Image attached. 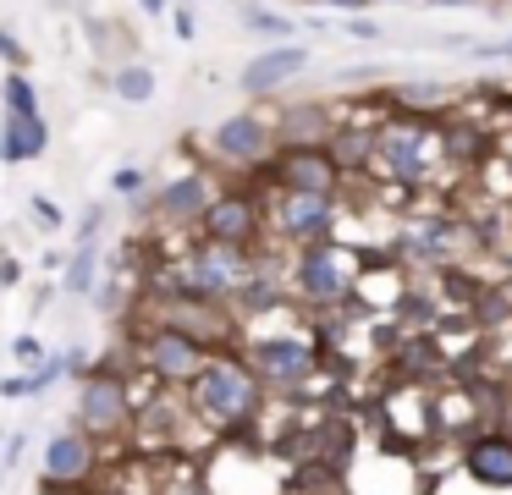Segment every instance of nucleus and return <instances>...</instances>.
Returning a JSON list of instances; mask_svg holds the SVG:
<instances>
[{
  "mask_svg": "<svg viewBox=\"0 0 512 495\" xmlns=\"http://www.w3.org/2000/svg\"><path fill=\"white\" fill-rule=\"evenodd\" d=\"M12 352H17L23 363H50V358H45V341H39V336H17Z\"/></svg>",
  "mask_w": 512,
  "mask_h": 495,
  "instance_id": "28",
  "label": "nucleus"
},
{
  "mask_svg": "<svg viewBox=\"0 0 512 495\" xmlns=\"http://www.w3.org/2000/svg\"><path fill=\"white\" fill-rule=\"evenodd\" d=\"M0 396H34V374H12V380H0Z\"/></svg>",
  "mask_w": 512,
  "mask_h": 495,
  "instance_id": "31",
  "label": "nucleus"
},
{
  "mask_svg": "<svg viewBox=\"0 0 512 495\" xmlns=\"http://www.w3.org/2000/svg\"><path fill=\"white\" fill-rule=\"evenodd\" d=\"M111 88H116V99H127V105H149V99H155V72H149L144 61H127V66L111 72Z\"/></svg>",
  "mask_w": 512,
  "mask_h": 495,
  "instance_id": "22",
  "label": "nucleus"
},
{
  "mask_svg": "<svg viewBox=\"0 0 512 495\" xmlns=\"http://www.w3.org/2000/svg\"><path fill=\"white\" fill-rule=\"evenodd\" d=\"M111 187L116 193H138V187H144V171H138V165H122V171L111 176Z\"/></svg>",
  "mask_w": 512,
  "mask_h": 495,
  "instance_id": "30",
  "label": "nucleus"
},
{
  "mask_svg": "<svg viewBox=\"0 0 512 495\" xmlns=\"http://www.w3.org/2000/svg\"><path fill=\"white\" fill-rule=\"evenodd\" d=\"M325 149H331V160L342 165L347 176H358V171H369V165H375V132H364L358 121H342V127H336V138L325 143Z\"/></svg>",
  "mask_w": 512,
  "mask_h": 495,
  "instance_id": "20",
  "label": "nucleus"
},
{
  "mask_svg": "<svg viewBox=\"0 0 512 495\" xmlns=\"http://www.w3.org/2000/svg\"><path fill=\"white\" fill-rule=\"evenodd\" d=\"M0 55H6V61H23V50H17V39H6V33H0Z\"/></svg>",
  "mask_w": 512,
  "mask_h": 495,
  "instance_id": "38",
  "label": "nucleus"
},
{
  "mask_svg": "<svg viewBox=\"0 0 512 495\" xmlns=\"http://www.w3.org/2000/svg\"><path fill=\"white\" fill-rule=\"evenodd\" d=\"M45 495H61V490H45Z\"/></svg>",
  "mask_w": 512,
  "mask_h": 495,
  "instance_id": "43",
  "label": "nucleus"
},
{
  "mask_svg": "<svg viewBox=\"0 0 512 495\" xmlns=\"http://www.w3.org/2000/svg\"><path fill=\"white\" fill-rule=\"evenodd\" d=\"M182 6H193V0H182Z\"/></svg>",
  "mask_w": 512,
  "mask_h": 495,
  "instance_id": "44",
  "label": "nucleus"
},
{
  "mask_svg": "<svg viewBox=\"0 0 512 495\" xmlns=\"http://www.w3.org/2000/svg\"><path fill=\"white\" fill-rule=\"evenodd\" d=\"M138 358H144V369L155 374L160 385H193L215 352H210V341L188 336V330L155 325V330L144 336V347H138Z\"/></svg>",
  "mask_w": 512,
  "mask_h": 495,
  "instance_id": "7",
  "label": "nucleus"
},
{
  "mask_svg": "<svg viewBox=\"0 0 512 495\" xmlns=\"http://www.w3.org/2000/svg\"><path fill=\"white\" fill-rule=\"evenodd\" d=\"M391 6H408V0H391Z\"/></svg>",
  "mask_w": 512,
  "mask_h": 495,
  "instance_id": "42",
  "label": "nucleus"
},
{
  "mask_svg": "<svg viewBox=\"0 0 512 495\" xmlns=\"http://www.w3.org/2000/svg\"><path fill=\"white\" fill-rule=\"evenodd\" d=\"M463 473L485 490H512V435L507 429H479L463 440Z\"/></svg>",
  "mask_w": 512,
  "mask_h": 495,
  "instance_id": "16",
  "label": "nucleus"
},
{
  "mask_svg": "<svg viewBox=\"0 0 512 495\" xmlns=\"http://www.w3.org/2000/svg\"><path fill=\"white\" fill-rule=\"evenodd\" d=\"M430 6H457V11H468V6H485V0H430Z\"/></svg>",
  "mask_w": 512,
  "mask_h": 495,
  "instance_id": "39",
  "label": "nucleus"
},
{
  "mask_svg": "<svg viewBox=\"0 0 512 495\" xmlns=\"http://www.w3.org/2000/svg\"><path fill=\"white\" fill-rule=\"evenodd\" d=\"M342 33H347V39H364V44L386 39V28H380L375 17H364V11H358V17H347V22H342Z\"/></svg>",
  "mask_w": 512,
  "mask_h": 495,
  "instance_id": "27",
  "label": "nucleus"
},
{
  "mask_svg": "<svg viewBox=\"0 0 512 495\" xmlns=\"http://www.w3.org/2000/svg\"><path fill=\"white\" fill-rule=\"evenodd\" d=\"M441 149H446V160H457V165H479V154H485V132L452 116L441 127Z\"/></svg>",
  "mask_w": 512,
  "mask_h": 495,
  "instance_id": "21",
  "label": "nucleus"
},
{
  "mask_svg": "<svg viewBox=\"0 0 512 495\" xmlns=\"http://www.w3.org/2000/svg\"><path fill=\"white\" fill-rule=\"evenodd\" d=\"M138 6H144V17H166L171 0H138Z\"/></svg>",
  "mask_w": 512,
  "mask_h": 495,
  "instance_id": "37",
  "label": "nucleus"
},
{
  "mask_svg": "<svg viewBox=\"0 0 512 495\" xmlns=\"http://www.w3.org/2000/svg\"><path fill=\"white\" fill-rule=\"evenodd\" d=\"M496 424L512 435V391H501V396H496Z\"/></svg>",
  "mask_w": 512,
  "mask_h": 495,
  "instance_id": "34",
  "label": "nucleus"
},
{
  "mask_svg": "<svg viewBox=\"0 0 512 495\" xmlns=\"http://www.w3.org/2000/svg\"><path fill=\"white\" fill-rule=\"evenodd\" d=\"M292 292L298 303H309L314 314H336V308H353V259H347V242H309L292 259Z\"/></svg>",
  "mask_w": 512,
  "mask_h": 495,
  "instance_id": "3",
  "label": "nucleus"
},
{
  "mask_svg": "<svg viewBox=\"0 0 512 495\" xmlns=\"http://www.w3.org/2000/svg\"><path fill=\"white\" fill-rule=\"evenodd\" d=\"M270 226V209L259 204L248 187H226V193H215L210 215H204V237L210 242H232V248H254L259 237H265Z\"/></svg>",
  "mask_w": 512,
  "mask_h": 495,
  "instance_id": "11",
  "label": "nucleus"
},
{
  "mask_svg": "<svg viewBox=\"0 0 512 495\" xmlns=\"http://www.w3.org/2000/svg\"><path fill=\"white\" fill-rule=\"evenodd\" d=\"M188 391H193L199 418H210L215 429H226V435H243V429L259 418V407H265V380L254 374V363L232 358V352H215Z\"/></svg>",
  "mask_w": 512,
  "mask_h": 495,
  "instance_id": "1",
  "label": "nucleus"
},
{
  "mask_svg": "<svg viewBox=\"0 0 512 495\" xmlns=\"http://www.w3.org/2000/svg\"><path fill=\"white\" fill-rule=\"evenodd\" d=\"M171 28H177V39H193V33H199V22H193V11H188V6H177V17H171Z\"/></svg>",
  "mask_w": 512,
  "mask_h": 495,
  "instance_id": "32",
  "label": "nucleus"
},
{
  "mask_svg": "<svg viewBox=\"0 0 512 495\" xmlns=\"http://www.w3.org/2000/svg\"><path fill=\"white\" fill-rule=\"evenodd\" d=\"M94 473V435L83 429H61L45 446V490H67V484H83Z\"/></svg>",
  "mask_w": 512,
  "mask_h": 495,
  "instance_id": "17",
  "label": "nucleus"
},
{
  "mask_svg": "<svg viewBox=\"0 0 512 495\" xmlns=\"http://www.w3.org/2000/svg\"><path fill=\"white\" fill-rule=\"evenodd\" d=\"M342 121L331 116L325 99H298V105H281L276 110V143L281 149H325L336 138Z\"/></svg>",
  "mask_w": 512,
  "mask_h": 495,
  "instance_id": "15",
  "label": "nucleus"
},
{
  "mask_svg": "<svg viewBox=\"0 0 512 495\" xmlns=\"http://www.w3.org/2000/svg\"><path fill=\"white\" fill-rule=\"evenodd\" d=\"M133 424V391L116 369H94L78 391V429L94 440H111V435H127Z\"/></svg>",
  "mask_w": 512,
  "mask_h": 495,
  "instance_id": "8",
  "label": "nucleus"
},
{
  "mask_svg": "<svg viewBox=\"0 0 512 495\" xmlns=\"http://www.w3.org/2000/svg\"><path fill=\"white\" fill-rule=\"evenodd\" d=\"M210 149H215V160L232 165V171H270V165H276V154H281L276 121L259 116V110H232V116L215 121Z\"/></svg>",
  "mask_w": 512,
  "mask_h": 495,
  "instance_id": "6",
  "label": "nucleus"
},
{
  "mask_svg": "<svg viewBox=\"0 0 512 495\" xmlns=\"http://www.w3.org/2000/svg\"><path fill=\"white\" fill-rule=\"evenodd\" d=\"M248 363L276 396H309L320 380V347L309 336H254L248 341Z\"/></svg>",
  "mask_w": 512,
  "mask_h": 495,
  "instance_id": "5",
  "label": "nucleus"
},
{
  "mask_svg": "<svg viewBox=\"0 0 512 495\" xmlns=\"http://www.w3.org/2000/svg\"><path fill=\"white\" fill-rule=\"evenodd\" d=\"M265 176L276 182V193H309V198H342L347 187V171L331 160V149H281Z\"/></svg>",
  "mask_w": 512,
  "mask_h": 495,
  "instance_id": "10",
  "label": "nucleus"
},
{
  "mask_svg": "<svg viewBox=\"0 0 512 495\" xmlns=\"http://www.w3.org/2000/svg\"><path fill=\"white\" fill-rule=\"evenodd\" d=\"M259 264L265 259H254V248H232V242L199 237L188 248V259H182V270H177V292L204 297V303H232V297L254 281Z\"/></svg>",
  "mask_w": 512,
  "mask_h": 495,
  "instance_id": "2",
  "label": "nucleus"
},
{
  "mask_svg": "<svg viewBox=\"0 0 512 495\" xmlns=\"http://www.w3.org/2000/svg\"><path fill=\"white\" fill-rule=\"evenodd\" d=\"M507 116H512V94H507Z\"/></svg>",
  "mask_w": 512,
  "mask_h": 495,
  "instance_id": "41",
  "label": "nucleus"
},
{
  "mask_svg": "<svg viewBox=\"0 0 512 495\" xmlns=\"http://www.w3.org/2000/svg\"><path fill=\"white\" fill-rule=\"evenodd\" d=\"M243 22H248V33H259L270 44H292V33H298V22L287 11H270V6H243Z\"/></svg>",
  "mask_w": 512,
  "mask_h": 495,
  "instance_id": "23",
  "label": "nucleus"
},
{
  "mask_svg": "<svg viewBox=\"0 0 512 495\" xmlns=\"http://www.w3.org/2000/svg\"><path fill=\"white\" fill-rule=\"evenodd\" d=\"M309 72V50L303 44H270V50H259L254 61L243 66V77H237V88H243L248 99H270L281 94V88L292 83V77Z\"/></svg>",
  "mask_w": 512,
  "mask_h": 495,
  "instance_id": "13",
  "label": "nucleus"
},
{
  "mask_svg": "<svg viewBox=\"0 0 512 495\" xmlns=\"http://www.w3.org/2000/svg\"><path fill=\"white\" fill-rule=\"evenodd\" d=\"M386 105L408 110L413 121L452 116V105H457V83H430V77H413V83H397V88H386Z\"/></svg>",
  "mask_w": 512,
  "mask_h": 495,
  "instance_id": "18",
  "label": "nucleus"
},
{
  "mask_svg": "<svg viewBox=\"0 0 512 495\" xmlns=\"http://www.w3.org/2000/svg\"><path fill=\"white\" fill-rule=\"evenodd\" d=\"M314 6H336V11H353V17H358V11L369 6V0H314Z\"/></svg>",
  "mask_w": 512,
  "mask_h": 495,
  "instance_id": "36",
  "label": "nucleus"
},
{
  "mask_svg": "<svg viewBox=\"0 0 512 495\" xmlns=\"http://www.w3.org/2000/svg\"><path fill=\"white\" fill-rule=\"evenodd\" d=\"M94 264H100V248L94 242H78V253H72V264H67V292H94Z\"/></svg>",
  "mask_w": 512,
  "mask_h": 495,
  "instance_id": "25",
  "label": "nucleus"
},
{
  "mask_svg": "<svg viewBox=\"0 0 512 495\" xmlns=\"http://www.w3.org/2000/svg\"><path fill=\"white\" fill-rule=\"evenodd\" d=\"M45 143H50V127H45V116H0V160L6 165H23V160H39L45 154Z\"/></svg>",
  "mask_w": 512,
  "mask_h": 495,
  "instance_id": "19",
  "label": "nucleus"
},
{
  "mask_svg": "<svg viewBox=\"0 0 512 495\" xmlns=\"http://www.w3.org/2000/svg\"><path fill=\"white\" fill-rule=\"evenodd\" d=\"M375 171L386 176L391 187H424L435 171V132L430 121L413 116H391L386 127L375 132Z\"/></svg>",
  "mask_w": 512,
  "mask_h": 495,
  "instance_id": "4",
  "label": "nucleus"
},
{
  "mask_svg": "<svg viewBox=\"0 0 512 495\" xmlns=\"http://www.w3.org/2000/svg\"><path fill=\"white\" fill-rule=\"evenodd\" d=\"M100 220H105V209H89V215H83V242H94V231H100Z\"/></svg>",
  "mask_w": 512,
  "mask_h": 495,
  "instance_id": "35",
  "label": "nucleus"
},
{
  "mask_svg": "<svg viewBox=\"0 0 512 495\" xmlns=\"http://www.w3.org/2000/svg\"><path fill=\"white\" fill-rule=\"evenodd\" d=\"M452 50H468L479 55V61H512V33L507 39H446Z\"/></svg>",
  "mask_w": 512,
  "mask_h": 495,
  "instance_id": "26",
  "label": "nucleus"
},
{
  "mask_svg": "<svg viewBox=\"0 0 512 495\" xmlns=\"http://www.w3.org/2000/svg\"><path fill=\"white\" fill-rule=\"evenodd\" d=\"M177 495H215V490H210V484H182Z\"/></svg>",
  "mask_w": 512,
  "mask_h": 495,
  "instance_id": "40",
  "label": "nucleus"
},
{
  "mask_svg": "<svg viewBox=\"0 0 512 495\" xmlns=\"http://www.w3.org/2000/svg\"><path fill=\"white\" fill-rule=\"evenodd\" d=\"M210 204H215L210 176H204V171H182V176H171V182L160 187L149 209L160 215V226H204Z\"/></svg>",
  "mask_w": 512,
  "mask_h": 495,
  "instance_id": "14",
  "label": "nucleus"
},
{
  "mask_svg": "<svg viewBox=\"0 0 512 495\" xmlns=\"http://www.w3.org/2000/svg\"><path fill=\"white\" fill-rule=\"evenodd\" d=\"M61 369H67V363H61V358H50V363H39V369H34V396H39V391H50V385H56V380H61Z\"/></svg>",
  "mask_w": 512,
  "mask_h": 495,
  "instance_id": "29",
  "label": "nucleus"
},
{
  "mask_svg": "<svg viewBox=\"0 0 512 495\" xmlns=\"http://www.w3.org/2000/svg\"><path fill=\"white\" fill-rule=\"evenodd\" d=\"M336 220H342V198H309V193H276L270 204V226L281 242L309 248V242H331Z\"/></svg>",
  "mask_w": 512,
  "mask_h": 495,
  "instance_id": "9",
  "label": "nucleus"
},
{
  "mask_svg": "<svg viewBox=\"0 0 512 495\" xmlns=\"http://www.w3.org/2000/svg\"><path fill=\"white\" fill-rule=\"evenodd\" d=\"M463 253V226L452 215H424V220H408L397 237V259L402 264H430V270H446L457 264Z\"/></svg>",
  "mask_w": 512,
  "mask_h": 495,
  "instance_id": "12",
  "label": "nucleus"
},
{
  "mask_svg": "<svg viewBox=\"0 0 512 495\" xmlns=\"http://www.w3.org/2000/svg\"><path fill=\"white\" fill-rule=\"evenodd\" d=\"M0 99H6V110H12V116H39V88L28 83L23 72H6V83H0Z\"/></svg>",
  "mask_w": 512,
  "mask_h": 495,
  "instance_id": "24",
  "label": "nucleus"
},
{
  "mask_svg": "<svg viewBox=\"0 0 512 495\" xmlns=\"http://www.w3.org/2000/svg\"><path fill=\"white\" fill-rule=\"evenodd\" d=\"M34 215H39V226H61V209L50 198H34Z\"/></svg>",
  "mask_w": 512,
  "mask_h": 495,
  "instance_id": "33",
  "label": "nucleus"
}]
</instances>
